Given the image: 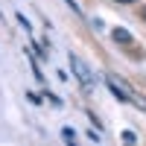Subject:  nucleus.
I'll return each instance as SVG.
<instances>
[{
	"mask_svg": "<svg viewBox=\"0 0 146 146\" xmlns=\"http://www.w3.org/2000/svg\"><path fill=\"white\" fill-rule=\"evenodd\" d=\"M64 3H67V6H70V9H73V12H76V15H82V6H79V3H76V0H64Z\"/></svg>",
	"mask_w": 146,
	"mask_h": 146,
	"instance_id": "nucleus-9",
	"label": "nucleus"
},
{
	"mask_svg": "<svg viewBox=\"0 0 146 146\" xmlns=\"http://www.w3.org/2000/svg\"><path fill=\"white\" fill-rule=\"evenodd\" d=\"M91 23H94V29H96V32H102V29H105V23H102V18H94Z\"/></svg>",
	"mask_w": 146,
	"mask_h": 146,
	"instance_id": "nucleus-10",
	"label": "nucleus"
},
{
	"mask_svg": "<svg viewBox=\"0 0 146 146\" xmlns=\"http://www.w3.org/2000/svg\"><path fill=\"white\" fill-rule=\"evenodd\" d=\"M67 62H70V70H73V76H76V82L82 85L85 91H91V88H94V73H91V67L85 64L76 53H70V56H67Z\"/></svg>",
	"mask_w": 146,
	"mask_h": 146,
	"instance_id": "nucleus-1",
	"label": "nucleus"
},
{
	"mask_svg": "<svg viewBox=\"0 0 146 146\" xmlns=\"http://www.w3.org/2000/svg\"><path fill=\"white\" fill-rule=\"evenodd\" d=\"M62 137H64L67 143H76V131H73L70 126H64V129H62Z\"/></svg>",
	"mask_w": 146,
	"mask_h": 146,
	"instance_id": "nucleus-6",
	"label": "nucleus"
},
{
	"mask_svg": "<svg viewBox=\"0 0 146 146\" xmlns=\"http://www.w3.org/2000/svg\"><path fill=\"white\" fill-rule=\"evenodd\" d=\"M15 18H18V23H21V27H23V29H27V35H32V23L27 21V15H23V12H18V15H15Z\"/></svg>",
	"mask_w": 146,
	"mask_h": 146,
	"instance_id": "nucleus-4",
	"label": "nucleus"
},
{
	"mask_svg": "<svg viewBox=\"0 0 146 146\" xmlns=\"http://www.w3.org/2000/svg\"><path fill=\"white\" fill-rule=\"evenodd\" d=\"M120 3H135V0H120Z\"/></svg>",
	"mask_w": 146,
	"mask_h": 146,
	"instance_id": "nucleus-11",
	"label": "nucleus"
},
{
	"mask_svg": "<svg viewBox=\"0 0 146 146\" xmlns=\"http://www.w3.org/2000/svg\"><path fill=\"white\" fill-rule=\"evenodd\" d=\"M105 85H108V91L114 94V100L126 102V105H137L140 111H146V102H137V100H135V96H131V94H129V91H126V88H123V85H120L114 76H108V79H105Z\"/></svg>",
	"mask_w": 146,
	"mask_h": 146,
	"instance_id": "nucleus-2",
	"label": "nucleus"
},
{
	"mask_svg": "<svg viewBox=\"0 0 146 146\" xmlns=\"http://www.w3.org/2000/svg\"><path fill=\"white\" fill-rule=\"evenodd\" d=\"M140 15H143V21H146V9H143V12H140Z\"/></svg>",
	"mask_w": 146,
	"mask_h": 146,
	"instance_id": "nucleus-12",
	"label": "nucleus"
},
{
	"mask_svg": "<svg viewBox=\"0 0 146 146\" xmlns=\"http://www.w3.org/2000/svg\"><path fill=\"white\" fill-rule=\"evenodd\" d=\"M44 100H50V105H53V108H64V102L58 100V96H56L53 91H47V94H44Z\"/></svg>",
	"mask_w": 146,
	"mask_h": 146,
	"instance_id": "nucleus-5",
	"label": "nucleus"
},
{
	"mask_svg": "<svg viewBox=\"0 0 146 146\" xmlns=\"http://www.w3.org/2000/svg\"><path fill=\"white\" fill-rule=\"evenodd\" d=\"M111 38H114L117 44H135V35H131L126 27H114V29H111Z\"/></svg>",
	"mask_w": 146,
	"mask_h": 146,
	"instance_id": "nucleus-3",
	"label": "nucleus"
},
{
	"mask_svg": "<svg viewBox=\"0 0 146 146\" xmlns=\"http://www.w3.org/2000/svg\"><path fill=\"white\" fill-rule=\"evenodd\" d=\"M27 100H29L32 105H41V102H44V100H41V96H38V94H35V91H27Z\"/></svg>",
	"mask_w": 146,
	"mask_h": 146,
	"instance_id": "nucleus-7",
	"label": "nucleus"
},
{
	"mask_svg": "<svg viewBox=\"0 0 146 146\" xmlns=\"http://www.w3.org/2000/svg\"><path fill=\"white\" fill-rule=\"evenodd\" d=\"M123 140L126 143H137V135H135V131H123Z\"/></svg>",
	"mask_w": 146,
	"mask_h": 146,
	"instance_id": "nucleus-8",
	"label": "nucleus"
}]
</instances>
